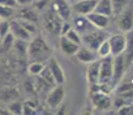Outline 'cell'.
Listing matches in <instances>:
<instances>
[{"instance_id": "obj_18", "label": "cell", "mask_w": 133, "mask_h": 115, "mask_svg": "<svg viewBox=\"0 0 133 115\" xmlns=\"http://www.w3.org/2000/svg\"><path fill=\"white\" fill-rule=\"evenodd\" d=\"M99 63H101V60H98V59L89 63L88 69H87V80H88L89 84L98 83Z\"/></svg>"}, {"instance_id": "obj_26", "label": "cell", "mask_w": 133, "mask_h": 115, "mask_svg": "<svg viewBox=\"0 0 133 115\" xmlns=\"http://www.w3.org/2000/svg\"><path fill=\"white\" fill-rule=\"evenodd\" d=\"M97 55L99 58H105L108 55H111V50H110V45H109V40L105 39L101 45L98 46V48L96 50Z\"/></svg>"}, {"instance_id": "obj_29", "label": "cell", "mask_w": 133, "mask_h": 115, "mask_svg": "<svg viewBox=\"0 0 133 115\" xmlns=\"http://www.w3.org/2000/svg\"><path fill=\"white\" fill-rule=\"evenodd\" d=\"M22 109H23V105L20 101H12V104H9L8 106V111L11 114L20 115L22 114Z\"/></svg>"}, {"instance_id": "obj_27", "label": "cell", "mask_w": 133, "mask_h": 115, "mask_svg": "<svg viewBox=\"0 0 133 115\" xmlns=\"http://www.w3.org/2000/svg\"><path fill=\"white\" fill-rule=\"evenodd\" d=\"M45 66L43 65V62H31L28 67V71H29L30 75L32 76H37L41 74V71L43 70Z\"/></svg>"}, {"instance_id": "obj_4", "label": "cell", "mask_w": 133, "mask_h": 115, "mask_svg": "<svg viewBox=\"0 0 133 115\" xmlns=\"http://www.w3.org/2000/svg\"><path fill=\"white\" fill-rule=\"evenodd\" d=\"M117 25L122 32H130L133 29V0L116 16Z\"/></svg>"}, {"instance_id": "obj_10", "label": "cell", "mask_w": 133, "mask_h": 115, "mask_svg": "<svg viewBox=\"0 0 133 115\" xmlns=\"http://www.w3.org/2000/svg\"><path fill=\"white\" fill-rule=\"evenodd\" d=\"M72 27L80 36L97 29V28L94 27V25L91 24V22L87 19V16H85V15H78V14H76V16L73 19Z\"/></svg>"}, {"instance_id": "obj_11", "label": "cell", "mask_w": 133, "mask_h": 115, "mask_svg": "<svg viewBox=\"0 0 133 115\" xmlns=\"http://www.w3.org/2000/svg\"><path fill=\"white\" fill-rule=\"evenodd\" d=\"M98 0H78L72 4L71 8L72 11L78 15H88L89 13L94 12L95 6Z\"/></svg>"}, {"instance_id": "obj_5", "label": "cell", "mask_w": 133, "mask_h": 115, "mask_svg": "<svg viewBox=\"0 0 133 115\" xmlns=\"http://www.w3.org/2000/svg\"><path fill=\"white\" fill-rule=\"evenodd\" d=\"M112 60L114 57L108 55L105 58L101 59L99 63V76H98V83L99 84H111L112 80Z\"/></svg>"}, {"instance_id": "obj_33", "label": "cell", "mask_w": 133, "mask_h": 115, "mask_svg": "<svg viewBox=\"0 0 133 115\" xmlns=\"http://www.w3.org/2000/svg\"><path fill=\"white\" fill-rule=\"evenodd\" d=\"M117 114L119 115H133V104H126L119 107Z\"/></svg>"}, {"instance_id": "obj_34", "label": "cell", "mask_w": 133, "mask_h": 115, "mask_svg": "<svg viewBox=\"0 0 133 115\" xmlns=\"http://www.w3.org/2000/svg\"><path fill=\"white\" fill-rule=\"evenodd\" d=\"M0 5L14 8V7L17 5V2H16V0H0Z\"/></svg>"}, {"instance_id": "obj_31", "label": "cell", "mask_w": 133, "mask_h": 115, "mask_svg": "<svg viewBox=\"0 0 133 115\" xmlns=\"http://www.w3.org/2000/svg\"><path fill=\"white\" fill-rule=\"evenodd\" d=\"M11 32V24L8 20H1L0 21V38H4L6 35Z\"/></svg>"}, {"instance_id": "obj_21", "label": "cell", "mask_w": 133, "mask_h": 115, "mask_svg": "<svg viewBox=\"0 0 133 115\" xmlns=\"http://www.w3.org/2000/svg\"><path fill=\"white\" fill-rule=\"evenodd\" d=\"M124 55L126 59L127 66L131 65L133 61V32L130 31L129 36H126V46L124 50Z\"/></svg>"}, {"instance_id": "obj_16", "label": "cell", "mask_w": 133, "mask_h": 115, "mask_svg": "<svg viewBox=\"0 0 133 115\" xmlns=\"http://www.w3.org/2000/svg\"><path fill=\"white\" fill-rule=\"evenodd\" d=\"M59 47L63 51V53H65L66 55H73L78 52L80 45L70 40L66 36L61 35V37H59Z\"/></svg>"}, {"instance_id": "obj_35", "label": "cell", "mask_w": 133, "mask_h": 115, "mask_svg": "<svg viewBox=\"0 0 133 115\" xmlns=\"http://www.w3.org/2000/svg\"><path fill=\"white\" fill-rule=\"evenodd\" d=\"M71 28H72V25H71L68 22L63 23V24H61V28H60V34L61 35H66V34H67V31L71 29Z\"/></svg>"}, {"instance_id": "obj_38", "label": "cell", "mask_w": 133, "mask_h": 115, "mask_svg": "<svg viewBox=\"0 0 133 115\" xmlns=\"http://www.w3.org/2000/svg\"><path fill=\"white\" fill-rule=\"evenodd\" d=\"M75 1H78V0H67V2L68 4H74Z\"/></svg>"}, {"instance_id": "obj_32", "label": "cell", "mask_w": 133, "mask_h": 115, "mask_svg": "<svg viewBox=\"0 0 133 115\" xmlns=\"http://www.w3.org/2000/svg\"><path fill=\"white\" fill-rule=\"evenodd\" d=\"M64 36H66V37H67L70 40H72V42L76 43V44H79V45H81V36L79 35L78 32L73 29V28H71V29L67 31V34L64 35Z\"/></svg>"}, {"instance_id": "obj_9", "label": "cell", "mask_w": 133, "mask_h": 115, "mask_svg": "<svg viewBox=\"0 0 133 115\" xmlns=\"http://www.w3.org/2000/svg\"><path fill=\"white\" fill-rule=\"evenodd\" d=\"M65 98V90L61 86V84H58L56 88H53L50 91V93L46 97V104L50 108H57L59 107Z\"/></svg>"}, {"instance_id": "obj_2", "label": "cell", "mask_w": 133, "mask_h": 115, "mask_svg": "<svg viewBox=\"0 0 133 115\" xmlns=\"http://www.w3.org/2000/svg\"><path fill=\"white\" fill-rule=\"evenodd\" d=\"M105 39H108V34L102 29H95L81 36V44L90 50L96 51Z\"/></svg>"}, {"instance_id": "obj_7", "label": "cell", "mask_w": 133, "mask_h": 115, "mask_svg": "<svg viewBox=\"0 0 133 115\" xmlns=\"http://www.w3.org/2000/svg\"><path fill=\"white\" fill-rule=\"evenodd\" d=\"M90 100L97 111H108L112 105V100L109 94H105L101 91L90 92Z\"/></svg>"}, {"instance_id": "obj_17", "label": "cell", "mask_w": 133, "mask_h": 115, "mask_svg": "<svg viewBox=\"0 0 133 115\" xmlns=\"http://www.w3.org/2000/svg\"><path fill=\"white\" fill-rule=\"evenodd\" d=\"M75 55H76V58H78V60L83 63H90V62H93V61L97 60V58H98L96 51L90 50V48L86 47V46L85 47H79Z\"/></svg>"}, {"instance_id": "obj_22", "label": "cell", "mask_w": 133, "mask_h": 115, "mask_svg": "<svg viewBox=\"0 0 133 115\" xmlns=\"http://www.w3.org/2000/svg\"><path fill=\"white\" fill-rule=\"evenodd\" d=\"M14 42H15V38L11 32L5 36L4 38H1V40H0V52H7V51H9L14 46Z\"/></svg>"}, {"instance_id": "obj_8", "label": "cell", "mask_w": 133, "mask_h": 115, "mask_svg": "<svg viewBox=\"0 0 133 115\" xmlns=\"http://www.w3.org/2000/svg\"><path fill=\"white\" fill-rule=\"evenodd\" d=\"M109 45L111 50V55L116 57L118 54L124 53L125 46H126V36L123 34H115L109 37Z\"/></svg>"}, {"instance_id": "obj_28", "label": "cell", "mask_w": 133, "mask_h": 115, "mask_svg": "<svg viewBox=\"0 0 133 115\" xmlns=\"http://www.w3.org/2000/svg\"><path fill=\"white\" fill-rule=\"evenodd\" d=\"M14 15V9L12 7L0 5V20H9Z\"/></svg>"}, {"instance_id": "obj_14", "label": "cell", "mask_w": 133, "mask_h": 115, "mask_svg": "<svg viewBox=\"0 0 133 115\" xmlns=\"http://www.w3.org/2000/svg\"><path fill=\"white\" fill-rule=\"evenodd\" d=\"M46 67L49 68V70L51 71V74H52L56 84H63L64 82H65V74H64L59 62H58L55 58L51 57L49 59V62H48Z\"/></svg>"}, {"instance_id": "obj_19", "label": "cell", "mask_w": 133, "mask_h": 115, "mask_svg": "<svg viewBox=\"0 0 133 115\" xmlns=\"http://www.w3.org/2000/svg\"><path fill=\"white\" fill-rule=\"evenodd\" d=\"M94 12L99 13V14H102V15H105V16H108V17L114 16L111 0H98L95 6Z\"/></svg>"}, {"instance_id": "obj_20", "label": "cell", "mask_w": 133, "mask_h": 115, "mask_svg": "<svg viewBox=\"0 0 133 115\" xmlns=\"http://www.w3.org/2000/svg\"><path fill=\"white\" fill-rule=\"evenodd\" d=\"M117 96H122L126 99L133 100V82L131 83H122L116 89Z\"/></svg>"}, {"instance_id": "obj_30", "label": "cell", "mask_w": 133, "mask_h": 115, "mask_svg": "<svg viewBox=\"0 0 133 115\" xmlns=\"http://www.w3.org/2000/svg\"><path fill=\"white\" fill-rule=\"evenodd\" d=\"M41 78H43L45 82H48L49 84H51V85H55L56 82H55V78H53L52 74H51V71L49 70L48 67H44L43 68V70L41 71Z\"/></svg>"}, {"instance_id": "obj_13", "label": "cell", "mask_w": 133, "mask_h": 115, "mask_svg": "<svg viewBox=\"0 0 133 115\" xmlns=\"http://www.w3.org/2000/svg\"><path fill=\"white\" fill-rule=\"evenodd\" d=\"M9 24H11V34L14 36L15 39L24 40V42H29V40L31 39L32 36L20 24L16 19L9 21Z\"/></svg>"}, {"instance_id": "obj_23", "label": "cell", "mask_w": 133, "mask_h": 115, "mask_svg": "<svg viewBox=\"0 0 133 115\" xmlns=\"http://www.w3.org/2000/svg\"><path fill=\"white\" fill-rule=\"evenodd\" d=\"M132 0H111V5H112V11H114V16L121 13L127 5L131 2Z\"/></svg>"}, {"instance_id": "obj_25", "label": "cell", "mask_w": 133, "mask_h": 115, "mask_svg": "<svg viewBox=\"0 0 133 115\" xmlns=\"http://www.w3.org/2000/svg\"><path fill=\"white\" fill-rule=\"evenodd\" d=\"M17 21H19V23L22 25V27L24 28L25 30H27L28 32H29L31 36H35L37 32V28L36 25H35L34 22L31 21H28V20H24V19H21V17H19V19H16Z\"/></svg>"}, {"instance_id": "obj_6", "label": "cell", "mask_w": 133, "mask_h": 115, "mask_svg": "<svg viewBox=\"0 0 133 115\" xmlns=\"http://www.w3.org/2000/svg\"><path fill=\"white\" fill-rule=\"evenodd\" d=\"M44 27L49 34L59 35L61 28V19L55 11H49L44 15Z\"/></svg>"}, {"instance_id": "obj_15", "label": "cell", "mask_w": 133, "mask_h": 115, "mask_svg": "<svg viewBox=\"0 0 133 115\" xmlns=\"http://www.w3.org/2000/svg\"><path fill=\"white\" fill-rule=\"evenodd\" d=\"M87 19L91 22V24L94 25L97 29H107L109 25V22H110V17L105 16V15H102L99 13H96V12H91L89 13L88 15H86Z\"/></svg>"}, {"instance_id": "obj_12", "label": "cell", "mask_w": 133, "mask_h": 115, "mask_svg": "<svg viewBox=\"0 0 133 115\" xmlns=\"http://www.w3.org/2000/svg\"><path fill=\"white\" fill-rule=\"evenodd\" d=\"M53 11L57 13L61 20L65 21L71 19L72 15V8L67 0H53Z\"/></svg>"}, {"instance_id": "obj_36", "label": "cell", "mask_w": 133, "mask_h": 115, "mask_svg": "<svg viewBox=\"0 0 133 115\" xmlns=\"http://www.w3.org/2000/svg\"><path fill=\"white\" fill-rule=\"evenodd\" d=\"M32 0H16V2L19 5H28V4H30Z\"/></svg>"}, {"instance_id": "obj_37", "label": "cell", "mask_w": 133, "mask_h": 115, "mask_svg": "<svg viewBox=\"0 0 133 115\" xmlns=\"http://www.w3.org/2000/svg\"><path fill=\"white\" fill-rule=\"evenodd\" d=\"M0 114L4 115V114H11V113H9V112H7V111H5V109H1V108H0Z\"/></svg>"}, {"instance_id": "obj_24", "label": "cell", "mask_w": 133, "mask_h": 115, "mask_svg": "<svg viewBox=\"0 0 133 115\" xmlns=\"http://www.w3.org/2000/svg\"><path fill=\"white\" fill-rule=\"evenodd\" d=\"M21 19H24V20H28V21H31L34 23H36L38 21V16L36 14V12L32 11L30 8H24V9H21L20 11V16Z\"/></svg>"}, {"instance_id": "obj_1", "label": "cell", "mask_w": 133, "mask_h": 115, "mask_svg": "<svg viewBox=\"0 0 133 115\" xmlns=\"http://www.w3.org/2000/svg\"><path fill=\"white\" fill-rule=\"evenodd\" d=\"M27 54L30 62H44L52 55V48L42 36H36L29 40Z\"/></svg>"}, {"instance_id": "obj_3", "label": "cell", "mask_w": 133, "mask_h": 115, "mask_svg": "<svg viewBox=\"0 0 133 115\" xmlns=\"http://www.w3.org/2000/svg\"><path fill=\"white\" fill-rule=\"evenodd\" d=\"M112 80H111V86L115 88L116 85H118L121 83V81L124 77L125 73L127 69V63L126 59H125L124 53L118 54L116 57H114L112 60Z\"/></svg>"}]
</instances>
